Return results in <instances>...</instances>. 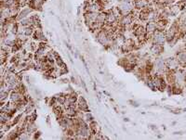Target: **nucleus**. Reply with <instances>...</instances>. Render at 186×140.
Returning a JSON list of instances; mask_svg holds the SVG:
<instances>
[{"instance_id":"1","label":"nucleus","mask_w":186,"mask_h":140,"mask_svg":"<svg viewBox=\"0 0 186 140\" xmlns=\"http://www.w3.org/2000/svg\"><path fill=\"white\" fill-rule=\"evenodd\" d=\"M77 107H78L82 111H84V110H88V104H87L86 100H85L82 96H79V97H78V99H77Z\"/></svg>"}]
</instances>
